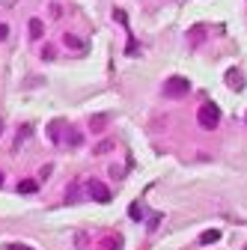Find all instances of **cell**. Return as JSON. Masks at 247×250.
I'll return each instance as SVG.
<instances>
[{
    "mask_svg": "<svg viewBox=\"0 0 247 250\" xmlns=\"http://www.w3.org/2000/svg\"><path fill=\"white\" fill-rule=\"evenodd\" d=\"M197 119H200V125L203 128H218V122H221V107L218 104H211V102H206L203 107H200V113H197Z\"/></svg>",
    "mask_w": 247,
    "mask_h": 250,
    "instance_id": "obj_1",
    "label": "cell"
},
{
    "mask_svg": "<svg viewBox=\"0 0 247 250\" xmlns=\"http://www.w3.org/2000/svg\"><path fill=\"white\" fill-rule=\"evenodd\" d=\"M191 92V83H188V78H170L167 83H164V96H170V99H182V96H188Z\"/></svg>",
    "mask_w": 247,
    "mask_h": 250,
    "instance_id": "obj_2",
    "label": "cell"
},
{
    "mask_svg": "<svg viewBox=\"0 0 247 250\" xmlns=\"http://www.w3.org/2000/svg\"><path fill=\"white\" fill-rule=\"evenodd\" d=\"M86 191H89V197L96 200V203H110V191H107V188H104L102 182H96V179H89Z\"/></svg>",
    "mask_w": 247,
    "mask_h": 250,
    "instance_id": "obj_3",
    "label": "cell"
},
{
    "mask_svg": "<svg viewBox=\"0 0 247 250\" xmlns=\"http://www.w3.org/2000/svg\"><path fill=\"white\" fill-rule=\"evenodd\" d=\"M107 113H96V116H89V131L92 134H99V131H104V125H107Z\"/></svg>",
    "mask_w": 247,
    "mask_h": 250,
    "instance_id": "obj_4",
    "label": "cell"
},
{
    "mask_svg": "<svg viewBox=\"0 0 247 250\" xmlns=\"http://www.w3.org/2000/svg\"><path fill=\"white\" fill-rule=\"evenodd\" d=\"M78 200H81V182H72L66 191V206H75Z\"/></svg>",
    "mask_w": 247,
    "mask_h": 250,
    "instance_id": "obj_5",
    "label": "cell"
},
{
    "mask_svg": "<svg viewBox=\"0 0 247 250\" xmlns=\"http://www.w3.org/2000/svg\"><path fill=\"white\" fill-rule=\"evenodd\" d=\"M39 191V182L36 179H24V182H18V194H36Z\"/></svg>",
    "mask_w": 247,
    "mask_h": 250,
    "instance_id": "obj_6",
    "label": "cell"
},
{
    "mask_svg": "<svg viewBox=\"0 0 247 250\" xmlns=\"http://www.w3.org/2000/svg\"><path fill=\"white\" fill-rule=\"evenodd\" d=\"M226 81L232 83V89H244V75H241L238 69H229V72H226Z\"/></svg>",
    "mask_w": 247,
    "mask_h": 250,
    "instance_id": "obj_7",
    "label": "cell"
},
{
    "mask_svg": "<svg viewBox=\"0 0 247 250\" xmlns=\"http://www.w3.org/2000/svg\"><path fill=\"white\" fill-rule=\"evenodd\" d=\"M42 36H45V27H42L39 18H33L30 21V39H42Z\"/></svg>",
    "mask_w": 247,
    "mask_h": 250,
    "instance_id": "obj_8",
    "label": "cell"
},
{
    "mask_svg": "<svg viewBox=\"0 0 247 250\" xmlns=\"http://www.w3.org/2000/svg\"><path fill=\"white\" fill-rule=\"evenodd\" d=\"M200 241H203V244H214V241H221V229H208V232H203V235H200Z\"/></svg>",
    "mask_w": 247,
    "mask_h": 250,
    "instance_id": "obj_9",
    "label": "cell"
},
{
    "mask_svg": "<svg viewBox=\"0 0 247 250\" xmlns=\"http://www.w3.org/2000/svg\"><path fill=\"white\" fill-rule=\"evenodd\" d=\"M63 42H66L69 48H75V51H83V48H86V45H83L78 36H72V33H69V36H63Z\"/></svg>",
    "mask_w": 247,
    "mask_h": 250,
    "instance_id": "obj_10",
    "label": "cell"
},
{
    "mask_svg": "<svg viewBox=\"0 0 247 250\" xmlns=\"http://www.w3.org/2000/svg\"><path fill=\"white\" fill-rule=\"evenodd\" d=\"M128 214L134 217V221H140V217H143V206H140V203H131V208H128Z\"/></svg>",
    "mask_w": 247,
    "mask_h": 250,
    "instance_id": "obj_11",
    "label": "cell"
},
{
    "mask_svg": "<svg viewBox=\"0 0 247 250\" xmlns=\"http://www.w3.org/2000/svg\"><path fill=\"white\" fill-rule=\"evenodd\" d=\"M42 57H45V60H54V57H57L54 45H45V48H42Z\"/></svg>",
    "mask_w": 247,
    "mask_h": 250,
    "instance_id": "obj_12",
    "label": "cell"
},
{
    "mask_svg": "<svg viewBox=\"0 0 247 250\" xmlns=\"http://www.w3.org/2000/svg\"><path fill=\"white\" fill-rule=\"evenodd\" d=\"M110 149H113V143H110V140H104V143H99V146H96V152H99V155H104V152H110Z\"/></svg>",
    "mask_w": 247,
    "mask_h": 250,
    "instance_id": "obj_13",
    "label": "cell"
},
{
    "mask_svg": "<svg viewBox=\"0 0 247 250\" xmlns=\"http://www.w3.org/2000/svg\"><path fill=\"white\" fill-rule=\"evenodd\" d=\"M6 36H9V27H6V24H0V42H3Z\"/></svg>",
    "mask_w": 247,
    "mask_h": 250,
    "instance_id": "obj_14",
    "label": "cell"
},
{
    "mask_svg": "<svg viewBox=\"0 0 247 250\" xmlns=\"http://www.w3.org/2000/svg\"><path fill=\"white\" fill-rule=\"evenodd\" d=\"M9 250H30V247H24V244H9Z\"/></svg>",
    "mask_w": 247,
    "mask_h": 250,
    "instance_id": "obj_15",
    "label": "cell"
},
{
    "mask_svg": "<svg viewBox=\"0 0 247 250\" xmlns=\"http://www.w3.org/2000/svg\"><path fill=\"white\" fill-rule=\"evenodd\" d=\"M0 182H3V173H0Z\"/></svg>",
    "mask_w": 247,
    "mask_h": 250,
    "instance_id": "obj_16",
    "label": "cell"
},
{
    "mask_svg": "<svg viewBox=\"0 0 247 250\" xmlns=\"http://www.w3.org/2000/svg\"><path fill=\"white\" fill-rule=\"evenodd\" d=\"M0 128H3V122H0Z\"/></svg>",
    "mask_w": 247,
    "mask_h": 250,
    "instance_id": "obj_17",
    "label": "cell"
}]
</instances>
